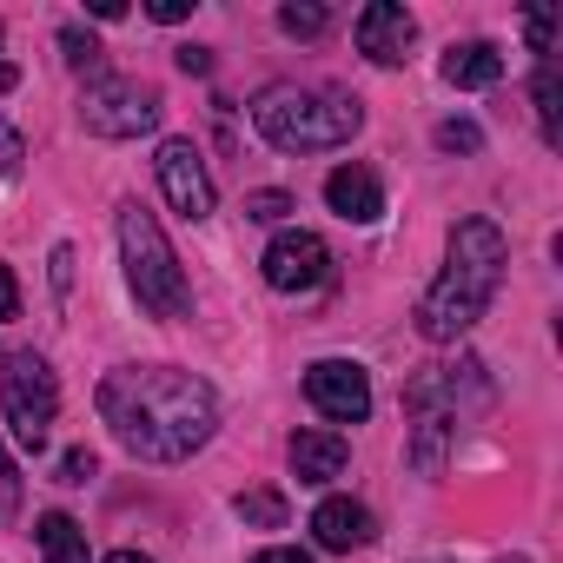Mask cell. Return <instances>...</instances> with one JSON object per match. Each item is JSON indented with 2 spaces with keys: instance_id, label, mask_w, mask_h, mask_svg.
I'll use <instances>...</instances> for the list:
<instances>
[{
  "instance_id": "5b68a950",
  "label": "cell",
  "mask_w": 563,
  "mask_h": 563,
  "mask_svg": "<svg viewBox=\"0 0 563 563\" xmlns=\"http://www.w3.org/2000/svg\"><path fill=\"white\" fill-rule=\"evenodd\" d=\"M0 405H8V431L21 451H47L54 438V418H60V378L47 372V358L21 352L0 372Z\"/></svg>"
},
{
  "instance_id": "d4e9b609",
  "label": "cell",
  "mask_w": 563,
  "mask_h": 563,
  "mask_svg": "<svg viewBox=\"0 0 563 563\" xmlns=\"http://www.w3.org/2000/svg\"><path fill=\"white\" fill-rule=\"evenodd\" d=\"M0 179H21V133L0 126Z\"/></svg>"
},
{
  "instance_id": "83f0119b",
  "label": "cell",
  "mask_w": 563,
  "mask_h": 563,
  "mask_svg": "<svg viewBox=\"0 0 563 563\" xmlns=\"http://www.w3.org/2000/svg\"><path fill=\"white\" fill-rule=\"evenodd\" d=\"M252 563H312V556H306L299 543H272V550H258Z\"/></svg>"
},
{
  "instance_id": "7402d4cb",
  "label": "cell",
  "mask_w": 563,
  "mask_h": 563,
  "mask_svg": "<svg viewBox=\"0 0 563 563\" xmlns=\"http://www.w3.org/2000/svg\"><path fill=\"white\" fill-rule=\"evenodd\" d=\"M245 212H252L258 225H278V219L292 212V199H286V192H252V199H245Z\"/></svg>"
},
{
  "instance_id": "44dd1931",
  "label": "cell",
  "mask_w": 563,
  "mask_h": 563,
  "mask_svg": "<svg viewBox=\"0 0 563 563\" xmlns=\"http://www.w3.org/2000/svg\"><path fill=\"white\" fill-rule=\"evenodd\" d=\"M60 54H67V67H100V47H93V34H80V27L60 34Z\"/></svg>"
},
{
  "instance_id": "f546056e",
  "label": "cell",
  "mask_w": 563,
  "mask_h": 563,
  "mask_svg": "<svg viewBox=\"0 0 563 563\" xmlns=\"http://www.w3.org/2000/svg\"><path fill=\"white\" fill-rule=\"evenodd\" d=\"M107 563H153V556H140V550H113Z\"/></svg>"
},
{
  "instance_id": "4316f807",
  "label": "cell",
  "mask_w": 563,
  "mask_h": 563,
  "mask_svg": "<svg viewBox=\"0 0 563 563\" xmlns=\"http://www.w3.org/2000/svg\"><path fill=\"white\" fill-rule=\"evenodd\" d=\"M146 14H153L159 27H173V21H186V14H192V0H153V8H146Z\"/></svg>"
},
{
  "instance_id": "ac0fdd59",
  "label": "cell",
  "mask_w": 563,
  "mask_h": 563,
  "mask_svg": "<svg viewBox=\"0 0 563 563\" xmlns=\"http://www.w3.org/2000/svg\"><path fill=\"white\" fill-rule=\"evenodd\" d=\"M239 517L278 530V523H286V497H278V490H245V497H239Z\"/></svg>"
},
{
  "instance_id": "2e32d148",
  "label": "cell",
  "mask_w": 563,
  "mask_h": 563,
  "mask_svg": "<svg viewBox=\"0 0 563 563\" xmlns=\"http://www.w3.org/2000/svg\"><path fill=\"white\" fill-rule=\"evenodd\" d=\"M278 27H286L292 41H319L332 27V14L319 8V0H286V8H278Z\"/></svg>"
},
{
  "instance_id": "8fae6325",
  "label": "cell",
  "mask_w": 563,
  "mask_h": 563,
  "mask_svg": "<svg viewBox=\"0 0 563 563\" xmlns=\"http://www.w3.org/2000/svg\"><path fill=\"white\" fill-rule=\"evenodd\" d=\"M312 537H319V550L352 556V550H365V543L378 537V523H372V510H365L358 497H325V504L312 510Z\"/></svg>"
},
{
  "instance_id": "7a4b0ae2",
  "label": "cell",
  "mask_w": 563,
  "mask_h": 563,
  "mask_svg": "<svg viewBox=\"0 0 563 563\" xmlns=\"http://www.w3.org/2000/svg\"><path fill=\"white\" fill-rule=\"evenodd\" d=\"M504 265H510L504 232H497L490 219H457V225H451V258H444V272H438V286L418 299V332H424L431 345H457V339L484 319V306L497 299Z\"/></svg>"
},
{
  "instance_id": "d6986e66",
  "label": "cell",
  "mask_w": 563,
  "mask_h": 563,
  "mask_svg": "<svg viewBox=\"0 0 563 563\" xmlns=\"http://www.w3.org/2000/svg\"><path fill=\"white\" fill-rule=\"evenodd\" d=\"M21 517V471L8 457V438H0V523H14Z\"/></svg>"
},
{
  "instance_id": "52a82bcc",
  "label": "cell",
  "mask_w": 563,
  "mask_h": 563,
  "mask_svg": "<svg viewBox=\"0 0 563 563\" xmlns=\"http://www.w3.org/2000/svg\"><path fill=\"white\" fill-rule=\"evenodd\" d=\"M258 265H265V286L272 292H319L325 278H332V252H325L319 232H278Z\"/></svg>"
},
{
  "instance_id": "9c48e42d",
  "label": "cell",
  "mask_w": 563,
  "mask_h": 563,
  "mask_svg": "<svg viewBox=\"0 0 563 563\" xmlns=\"http://www.w3.org/2000/svg\"><path fill=\"white\" fill-rule=\"evenodd\" d=\"M153 166H159L166 206H173L179 219H192V225H199V219H212V199H219V192H212V173H206V159H199V146H192V140H166Z\"/></svg>"
},
{
  "instance_id": "484cf974",
  "label": "cell",
  "mask_w": 563,
  "mask_h": 563,
  "mask_svg": "<svg viewBox=\"0 0 563 563\" xmlns=\"http://www.w3.org/2000/svg\"><path fill=\"white\" fill-rule=\"evenodd\" d=\"M93 477V451H67L60 457V484H87Z\"/></svg>"
},
{
  "instance_id": "e0dca14e",
  "label": "cell",
  "mask_w": 563,
  "mask_h": 563,
  "mask_svg": "<svg viewBox=\"0 0 563 563\" xmlns=\"http://www.w3.org/2000/svg\"><path fill=\"white\" fill-rule=\"evenodd\" d=\"M530 100H537V126H543V140L563 146V126H556V60L537 67V93H530Z\"/></svg>"
},
{
  "instance_id": "ba28073f",
  "label": "cell",
  "mask_w": 563,
  "mask_h": 563,
  "mask_svg": "<svg viewBox=\"0 0 563 563\" xmlns=\"http://www.w3.org/2000/svg\"><path fill=\"white\" fill-rule=\"evenodd\" d=\"M306 398H312V411L332 418V424H365V418H372V378H365V365H352V358H319V365L306 372Z\"/></svg>"
},
{
  "instance_id": "1f68e13d",
  "label": "cell",
  "mask_w": 563,
  "mask_h": 563,
  "mask_svg": "<svg viewBox=\"0 0 563 563\" xmlns=\"http://www.w3.org/2000/svg\"><path fill=\"white\" fill-rule=\"evenodd\" d=\"M418 563H451V556H418Z\"/></svg>"
},
{
  "instance_id": "9a60e30c",
  "label": "cell",
  "mask_w": 563,
  "mask_h": 563,
  "mask_svg": "<svg viewBox=\"0 0 563 563\" xmlns=\"http://www.w3.org/2000/svg\"><path fill=\"white\" fill-rule=\"evenodd\" d=\"M34 537H41V556H47V563H93L87 530H80L67 510H47V517L34 523Z\"/></svg>"
},
{
  "instance_id": "4dcf8cb0",
  "label": "cell",
  "mask_w": 563,
  "mask_h": 563,
  "mask_svg": "<svg viewBox=\"0 0 563 563\" xmlns=\"http://www.w3.org/2000/svg\"><path fill=\"white\" fill-rule=\"evenodd\" d=\"M0 93H14V67L8 60H0Z\"/></svg>"
},
{
  "instance_id": "5bb4252c",
  "label": "cell",
  "mask_w": 563,
  "mask_h": 563,
  "mask_svg": "<svg viewBox=\"0 0 563 563\" xmlns=\"http://www.w3.org/2000/svg\"><path fill=\"white\" fill-rule=\"evenodd\" d=\"M345 471V438L339 431H299L292 438V477L299 484H332Z\"/></svg>"
},
{
  "instance_id": "cb8c5ba5",
  "label": "cell",
  "mask_w": 563,
  "mask_h": 563,
  "mask_svg": "<svg viewBox=\"0 0 563 563\" xmlns=\"http://www.w3.org/2000/svg\"><path fill=\"white\" fill-rule=\"evenodd\" d=\"M0 319H21V286H14V265L0 258Z\"/></svg>"
},
{
  "instance_id": "8992f818",
  "label": "cell",
  "mask_w": 563,
  "mask_h": 563,
  "mask_svg": "<svg viewBox=\"0 0 563 563\" xmlns=\"http://www.w3.org/2000/svg\"><path fill=\"white\" fill-rule=\"evenodd\" d=\"M80 120L100 140H140V133L159 126V93L140 87V80H120V74H93L87 93H80Z\"/></svg>"
},
{
  "instance_id": "277c9868",
  "label": "cell",
  "mask_w": 563,
  "mask_h": 563,
  "mask_svg": "<svg viewBox=\"0 0 563 563\" xmlns=\"http://www.w3.org/2000/svg\"><path fill=\"white\" fill-rule=\"evenodd\" d=\"M120 258H126V286H133V299H140L153 319H186V312H192L186 272H179V258H173L159 219H153L140 199L120 206Z\"/></svg>"
},
{
  "instance_id": "603a6c76",
  "label": "cell",
  "mask_w": 563,
  "mask_h": 563,
  "mask_svg": "<svg viewBox=\"0 0 563 563\" xmlns=\"http://www.w3.org/2000/svg\"><path fill=\"white\" fill-rule=\"evenodd\" d=\"M523 34H530V47H537V54L550 60V34H556V14H550V8H537V14L523 21Z\"/></svg>"
},
{
  "instance_id": "30bf717a",
  "label": "cell",
  "mask_w": 563,
  "mask_h": 563,
  "mask_svg": "<svg viewBox=\"0 0 563 563\" xmlns=\"http://www.w3.org/2000/svg\"><path fill=\"white\" fill-rule=\"evenodd\" d=\"M411 41H418V21L398 8V0H372V8L358 14V54L372 67H405Z\"/></svg>"
},
{
  "instance_id": "7c38bea8",
  "label": "cell",
  "mask_w": 563,
  "mask_h": 563,
  "mask_svg": "<svg viewBox=\"0 0 563 563\" xmlns=\"http://www.w3.org/2000/svg\"><path fill=\"white\" fill-rule=\"evenodd\" d=\"M325 206H332L339 219H352V225H372V219L385 212V186H378L372 166H339V173L325 179Z\"/></svg>"
},
{
  "instance_id": "ffe728a7",
  "label": "cell",
  "mask_w": 563,
  "mask_h": 563,
  "mask_svg": "<svg viewBox=\"0 0 563 563\" xmlns=\"http://www.w3.org/2000/svg\"><path fill=\"white\" fill-rule=\"evenodd\" d=\"M438 146H444V153H477L484 133H477L471 120H444V126H438Z\"/></svg>"
},
{
  "instance_id": "f1b7e54d",
  "label": "cell",
  "mask_w": 563,
  "mask_h": 563,
  "mask_svg": "<svg viewBox=\"0 0 563 563\" xmlns=\"http://www.w3.org/2000/svg\"><path fill=\"white\" fill-rule=\"evenodd\" d=\"M179 74H212V54L206 47H179Z\"/></svg>"
},
{
  "instance_id": "4fadbf2b",
  "label": "cell",
  "mask_w": 563,
  "mask_h": 563,
  "mask_svg": "<svg viewBox=\"0 0 563 563\" xmlns=\"http://www.w3.org/2000/svg\"><path fill=\"white\" fill-rule=\"evenodd\" d=\"M444 80L451 87H497L504 80V54H497V41H457V47H444Z\"/></svg>"
},
{
  "instance_id": "3957f363",
  "label": "cell",
  "mask_w": 563,
  "mask_h": 563,
  "mask_svg": "<svg viewBox=\"0 0 563 563\" xmlns=\"http://www.w3.org/2000/svg\"><path fill=\"white\" fill-rule=\"evenodd\" d=\"M252 126L278 153H332L365 126V107L339 87H265L252 107Z\"/></svg>"
},
{
  "instance_id": "6da1fadb",
  "label": "cell",
  "mask_w": 563,
  "mask_h": 563,
  "mask_svg": "<svg viewBox=\"0 0 563 563\" xmlns=\"http://www.w3.org/2000/svg\"><path fill=\"white\" fill-rule=\"evenodd\" d=\"M93 405H100V424L120 438V451L140 464H186L219 431L212 385L173 365H120L100 378Z\"/></svg>"
}]
</instances>
